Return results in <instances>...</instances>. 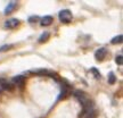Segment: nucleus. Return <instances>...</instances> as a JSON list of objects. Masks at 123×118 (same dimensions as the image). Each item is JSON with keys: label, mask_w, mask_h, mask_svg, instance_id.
Wrapping results in <instances>:
<instances>
[{"label": "nucleus", "mask_w": 123, "mask_h": 118, "mask_svg": "<svg viewBox=\"0 0 123 118\" xmlns=\"http://www.w3.org/2000/svg\"><path fill=\"white\" fill-rule=\"evenodd\" d=\"M58 18L62 23H65V24H68V23L72 21V13H71L68 9H64V10H61L59 14H58Z\"/></svg>", "instance_id": "obj_1"}, {"label": "nucleus", "mask_w": 123, "mask_h": 118, "mask_svg": "<svg viewBox=\"0 0 123 118\" xmlns=\"http://www.w3.org/2000/svg\"><path fill=\"white\" fill-rule=\"evenodd\" d=\"M19 19L17 18H10L8 21L5 22V27L6 28H9V30H13V28H16V27L19 25Z\"/></svg>", "instance_id": "obj_2"}, {"label": "nucleus", "mask_w": 123, "mask_h": 118, "mask_svg": "<svg viewBox=\"0 0 123 118\" xmlns=\"http://www.w3.org/2000/svg\"><path fill=\"white\" fill-rule=\"evenodd\" d=\"M107 56V50L105 48H99L96 50V52H95V58H96V60L98 61H103L105 59V57Z\"/></svg>", "instance_id": "obj_3"}, {"label": "nucleus", "mask_w": 123, "mask_h": 118, "mask_svg": "<svg viewBox=\"0 0 123 118\" xmlns=\"http://www.w3.org/2000/svg\"><path fill=\"white\" fill-rule=\"evenodd\" d=\"M13 84L15 86H18V88H23L25 85V77L22 76V75H17L13 77Z\"/></svg>", "instance_id": "obj_4"}, {"label": "nucleus", "mask_w": 123, "mask_h": 118, "mask_svg": "<svg viewBox=\"0 0 123 118\" xmlns=\"http://www.w3.org/2000/svg\"><path fill=\"white\" fill-rule=\"evenodd\" d=\"M13 90V85L7 82L5 79H0V92L2 91H12Z\"/></svg>", "instance_id": "obj_5"}, {"label": "nucleus", "mask_w": 123, "mask_h": 118, "mask_svg": "<svg viewBox=\"0 0 123 118\" xmlns=\"http://www.w3.org/2000/svg\"><path fill=\"white\" fill-rule=\"evenodd\" d=\"M17 7V2H15V1H12V2H9L8 6L6 7V9H5V14L6 15H8V14H10L12 11H13L14 9Z\"/></svg>", "instance_id": "obj_6"}, {"label": "nucleus", "mask_w": 123, "mask_h": 118, "mask_svg": "<svg viewBox=\"0 0 123 118\" xmlns=\"http://www.w3.org/2000/svg\"><path fill=\"white\" fill-rule=\"evenodd\" d=\"M53 22H54V18L51 17V16H44V17L41 19V25H42V26H49Z\"/></svg>", "instance_id": "obj_7"}, {"label": "nucleus", "mask_w": 123, "mask_h": 118, "mask_svg": "<svg viewBox=\"0 0 123 118\" xmlns=\"http://www.w3.org/2000/svg\"><path fill=\"white\" fill-rule=\"evenodd\" d=\"M122 40H123V36L121 34H119L111 40V43L112 44H120V43H122Z\"/></svg>", "instance_id": "obj_8"}, {"label": "nucleus", "mask_w": 123, "mask_h": 118, "mask_svg": "<svg viewBox=\"0 0 123 118\" xmlns=\"http://www.w3.org/2000/svg\"><path fill=\"white\" fill-rule=\"evenodd\" d=\"M49 36H50L49 32H44V33H42V34L40 35V38H39V42L40 43H43V42H46V41H48Z\"/></svg>", "instance_id": "obj_9"}, {"label": "nucleus", "mask_w": 123, "mask_h": 118, "mask_svg": "<svg viewBox=\"0 0 123 118\" xmlns=\"http://www.w3.org/2000/svg\"><path fill=\"white\" fill-rule=\"evenodd\" d=\"M116 82V77H115V75L113 72H111L110 74H108V83L110 84H114Z\"/></svg>", "instance_id": "obj_10"}, {"label": "nucleus", "mask_w": 123, "mask_h": 118, "mask_svg": "<svg viewBox=\"0 0 123 118\" xmlns=\"http://www.w3.org/2000/svg\"><path fill=\"white\" fill-rule=\"evenodd\" d=\"M12 48H13L12 44H5V45H2V47H0V52L7 51V50H9V49H12Z\"/></svg>", "instance_id": "obj_11"}, {"label": "nucleus", "mask_w": 123, "mask_h": 118, "mask_svg": "<svg viewBox=\"0 0 123 118\" xmlns=\"http://www.w3.org/2000/svg\"><path fill=\"white\" fill-rule=\"evenodd\" d=\"M91 73L93 75H95V77H96V79H100V73H99V72H98V70H97V68H95V67H92L91 68Z\"/></svg>", "instance_id": "obj_12"}, {"label": "nucleus", "mask_w": 123, "mask_h": 118, "mask_svg": "<svg viewBox=\"0 0 123 118\" xmlns=\"http://www.w3.org/2000/svg\"><path fill=\"white\" fill-rule=\"evenodd\" d=\"M123 57H122V55H119V56H116V58H115V62L119 66L122 65V62H123Z\"/></svg>", "instance_id": "obj_13"}, {"label": "nucleus", "mask_w": 123, "mask_h": 118, "mask_svg": "<svg viewBox=\"0 0 123 118\" xmlns=\"http://www.w3.org/2000/svg\"><path fill=\"white\" fill-rule=\"evenodd\" d=\"M38 19H39V18L37 17V16H32V17L29 18V22H30V23H33V22H37Z\"/></svg>", "instance_id": "obj_14"}]
</instances>
